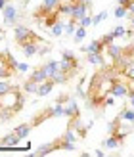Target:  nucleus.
<instances>
[{"label":"nucleus","instance_id":"obj_1","mask_svg":"<svg viewBox=\"0 0 134 157\" xmlns=\"http://www.w3.org/2000/svg\"><path fill=\"white\" fill-rule=\"evenodd\" d=\"M13 36L15 40H17V44H25L29 40H38V36L33 33L31 29H27L25 25H21V23H17V25H13Z\"/></svg>","mask_w":134,"mask_h":157},{"label":"nucleus","instance_id":"obj_2","mask_svg":"<svg viewBox=\"0 0 134 157\" xmlns=\"http://www.w3.org/2000/svg\"><path fill=\"white\" fill-rule=\"evenodd\" d=\"M90 8H92V2L88 0H73V12H71V17L73 19H81L84 15L90 13Z\"/></svg>","mask_w":134,"mask_h":157},{"label":"nucleus","instance_id":"obj_3","mask_svg":"<svg viewBox=\"0 0 134 157\" xmlns=\"http://www.w3.org/2000/svg\"><path fill=\"white\" fill-rule=\"evenodd\" d=\"M2 15H4V25H17L19 10H17L13 4H8V6L4 8V10H2Z\"/></svg>","mask_w":134,"mask_h":157},{"label":"nucleus","instance_id":"obj_4","mask_svg":"<svg viewBox=\"0 0 134 157\" xmlns=\"http://www.w3.org/2000/svg\"><path fill=\"white\" fill-rule=\"evenodd\" d=\"M59 4H61V0H42L40 8H38V12H36V17H42V15L46 17L50 12H56Z\"/></svg>","mask_w":134,"mask_h":157},{"label":"nucleus","instance_id":"obj_5","mask_svg":"<svg viewBox=\"0 0 134 157\" xmlns=\"http://www.w3.org/2000/svg\"><path fill=\"white\" fill-rule=\"evenodd\" d=\"M109 94H113L115 98H124V96H128V86L123 84L121 81H117V78H111V90H109Z\"/></svg>","mask_w":134,"mask_h":157},{"label":"nucleus","instance_id":"obj_6","mask_svg":"<svg viewBox=\"0 0 134 157\" xmlns=\"http://www.w3.org/2000/svg\"><path fill=\"white\" fill-rule=\"evenodd\" d=\"M54 150H61V138L56 140V142H52V144H44V146H40L33 155H48V153H52Z\"/></svg>","mask_w":134,"mask_h":157},{"label":"nucleus","instance_id":"obj_7","mask_svg":"<svg viewBox=\"0 0 134 157\" xmlns=\"http://www.w3.org/2000/svg\"><path fill=\"white\" fill-rule=\"evenodd\" d=\"M104 50H105V44L101 42V38H98V40H92L88 46H84V48H82V52H84V54H90V52L104 54Z\"/></svg>","mask_w":134,"mask_h":157},{"label":"nucleus","instance_id":"obj_8","mask_svg":"<svg viewBox=\"0 0 134 157\" xmlns=\"http://www.w3.org/2000/svg\"><path fill=\"white\" fill-rule=\"evenodd\" d=\"M54 86H56V82H54L52 78H48V81H44L42 84H38V92H36V96H40V98L48 96V94H52Z\"/></svg>","mask_w":134,"mask_h":157},{"label":"nucleus","instance_id":"obj_9","mask_svg":"<svg viewBox=\"0 0 134 157\" xmlns=\"http://www.w3.org/2000/svg\"><path fill=\"white\" fill-rule=\"evenodd\" d=\"M29 78H31V81H35L36 84H42L44 81H48V73L44 71V67H38V69H35V71L29 75Z\"/></svg>","mask_w":134,"mask_h":157},{"label":"nucleus","instance_id":"obj_10","mask_svg":"<svg viewBox=\"0 0 134 157\" xmlns=\"http://www.w3.org/2000/svg\"><path fill=\"white\" fill-rule=\"evenodd\" d=\"M21 50H23V54H25V58H33V56L38 54V46L35 44V40H29L25 44H21Z\"/></svg>","mask_w":134,"mask_h":157},{"label":"nucleus","instance_id":"obj_11","mask_svg":"<svg viewBox=\"0 0 134 157\" xmlns=\"http://www.w3.org/2000/svg\"><path fill=\"white\" fill-rule=\"evenodd\" d=\"M21 144V138L15 134H6L4 138H0V146H10V147H13V146H19Z\"/></svg>","mask_w":134,"mask_h":157},{"label":"nucleus","instance_id":"obj_12","mask_svg":"<svg viewBox=\"0 0 134 157\" xmlns=\"http://www.w3.org/2000/svg\"><path fill=\"white\" fill-rule=\"evenodd\" d=\"M105 52H107V56L111 58V59H117V58H121L123 54H124V50L121 48L119 44H109V46H105Z\"/></svg>","mask_w":134,"mask_h":157},{"label":"nucleus","instance_id":"obj_13","mask_svg":"<svg viewBox=\"0 0 134 157\" xmlns=\"http://www.w3.org/2000/svg\"><path fill=\"white\" fill-rule=\"evenodd\" d=\"M65 117H71V119H73V117H78V104L75 100H71L65 105Z\"/></svg>","mask_w":134,"mask_h":157},{"label":"nucleus","instance_id":"obj_14","mask_svg":"<svg viewBox=\"0 0 134 157\" xmlns=\"http://www.w3.org/2000/svg\"><path fill=\"white\" fill-rule=\"evenodd\" d=\"M86 59H88V63H92V65H104V56L98 54V52L86 54Z\"/></svg>","mask_w":134,"mask_h":157},{"label":"nucleus","instance_id":"obj_15","mask_svg":"<svg viewBox=\"0 0 134 157\" xmlns=\"http://www.w3.org/2000/svg\"><path fill=\"white\" fill-rule=\"evenodd\" d=\"M13 115H15V111H13L12 107H4V105H0V123L10 121Z\"/></svg>","mask_w":134,"mask_h":157},{"label":"nucleus","instance_id":"obj_16","mask_svg":"<svg viewBox=\"0 0 134 157\" xmlns=\"http://www.w3.org/2000/svg\"><path fill=\"white\" fill-rule=\"evenodd\" d=\"M13 132H15V134H17V136L23 140V138H27V136H29V132H31V124H27V123H23V124H17Z\"/></svg>","mask_w":134,"mask_h":157},{"label":"nucleus","instance_id":"obj_17","mask_svg":"<svg viewBox=\"0 0 134 157\" xmlns=\"http://www.w3.org/2000/svg\"><path fill=\"white\" fill-rule=\"evenodd\" d=\"M42 67H44V71L48 73V78H52L54 73H56L58 69H59V63H58V61H48V63H44Z\"/></svg>","mask_w":134,"mask_h":157},{"label":"nucleus","instance_id":"obj_18","mask_svg":"<svg viewBox=\"0 0 134 157\" xmlns=\"http://www.w3.org/2000/svg\"><path fill=\"white\" fill-rule=\"evenodd\" d=\"M52 81L56 82V84H63V82H67V81H69V75H67V73H63V71H61V69H58V71L54 73Z\"/></svg>","mask_w":134,"mask_h":157},{"label":"nucleus","instance_id":"obj_19","mask_svg":"<svg viewBox=\"0 0 134 157\" xmlns=\"http://www.w3.org/2000/svg\"><path fill=\"white\" fill-rule=\"evenodd\" d=\"M58 17H59V12H58V10H56V12H50V13H48V15L44 17V25L50 29V27H52V25H54L56 21H59Z\"/></svg>","mask_w":134,"mask_h":157},{"label":"nucleus","instance_id":"obj_20","mask_svg":"<svg viewBox=\"0 0 134 157\" xmlns=\"http://www.w3.org/2000/svg\"><path fill=\"white\" fill-rule=\"evenodd\" d=\"M58 12H59V15H69L71 17V12H73V0H71V2H65V4H59Z\"/></svg>","mask_w":134,"mask_h":157},{"label":"nucleus","instance_id":"obj_21","mask_svg":"<svg viewBox=\"0 0 134 157\" xmlns=\"http://www.w3.org/2000/svg\"><path fill=\"white\" fill-rule=\"evenodd\" d=\"M50 29H52L50 33H52L54 36H61V33H63V29H65V23H63V21H56Z\"/></svg>","mask_w":134,"mask_h":157},{"label":"nucleus","instance_id":"obj_22","mask_svg":"<svg viewBox=\"0 0 134 157\" xmlns=\"http://www.w3.org/2000/svg\"><path fill=\"white\" fill-rule=\"evenodd\" d=\"M23 90H25L27 94H36V92H38V84H36L35 81H31V78H29V81L23 84Z\"/></svg>","mask_w":134,"mask_h":157},{"label":"nucleus","instance_id":"obj_23","mask_svg":"<svg viewBox=\"0 0 134 157\" xmlns=\"http://www.w3.org/2000/svg\"><path fill=\"white\" fill-rule=\"evenodd\" d=\"M61 140H65V142H77V134H75V128L73 127H69L65 130V134L61 136Z\"/></svg>","mask_w":134,"mask_h":157},{"label":"nucleus","instance_id":"obj_24","mask_svg":"<svg viewBox=\"0 0 134 157\" xmlns=\"http://www.w3.org/2000/svg\"><path fill=\"white\" fill-rule=\"evenodd\" d=\"M73 36H75V42H77V44H78V42H82V40H84V36H86V27H81V25H78Z\"/></svg>","mask_w":134,"mask_h":157},{"label":"nucleus","instance_id":"obj_25","mask_svg":"<svg viewBox=\"0 0 134 157\" xmlns=\"http://www.w3.org/2000/svg\"><path fill=\"white\" fill-rule=\"evenodd\" d=\"M50 113H52V117H63L65 115V107L61 105V104H56L50 109Z\"/></svg>","mask_w":134,"mask_h":157},{"label":"nucleus","instance_id":"obj_26","mask_svg":"<svg viewBox=\"0 0 134 157\" xmlns=\"http://www.w3.org/2000/svg\"><path fill=\"white\" fill-rule=\"evenodd\" d=\"M119 117L124 121H128V123H134V109H123L119 113Z\"/></svg>","mask_w":134,"mask_h":157},{"label":"nucleus","instance_id":"obj_27","mask_svg":"<svg viewBox=\"0 0 134 157\" xmlns=\"http://www.w3.org/2000/svg\"><path fill=\"white\" fill-rule=\"evenodd\" d=\"M107 147H119L121 146V142H119V138H117L115 134H109V138L105 140V142H104Z\"/></svg>","mask_w":134,"mask_h":157},{"label":"nucleus","instance_id":"obj_28","mask_svg":"<svg viewBox=\"0 0 134 157\" xmlns=\"http://www.w3.org/2000/svg\"><path fill=\"white\" fill-rule=\"evenodd\" d=\"M12 88H13V86L8 82L6 78H0V96H4V94H6V92H10Z\"/></svg>","mask_w":134,"mask_h":157},{"label":"nucleus","instance_id":"obj_29","mask_svg":"<svg viewBox=\"0 0 134 157\" xmlns=\"http://www.w3.org/2000/svg\"><path fill=\"white\" fill-rule=\"evenodd\" d=\"M130 12H128V8H124V6H117V10H115V17L117 19H123V17H127Z\"/></svg>","mask_w":134,"mask_h":157},{"label":"nucleus","instance_id":"obj_30","mask_svg":"<svg viewBox=\"0 0 134 157\" xmlns=\"http://www.w3.org/2000/svg\"><path fill=\"white\" fill-rule=\"evenodd\" d=\"M61 59H67V61H73V63H78L77 58H75V54L69 52V50H63V52H61Z\"/></svg>","mask_w":134,"mask_h":157},{"label":"nucleus","instance_id":"obj_31","mask_svg":"<svg viewBox=\"0 0 134 157\" xmlns=\"http://www.w3.org/2000/svg\"><path fill=\"white\" fill-rule=\"evenodd\" d=\"M113 40H115V35H113V31H111V33H105L104 36H101V42H104L105 46L113 44Z\"/></svg>","mask_w":134,"mask_h":157},{"label":"nucleus","instance_id":"obj_32","mask_svg":"<svg viewBox=\"0 0 134 157\" xmlns=\"http://www.w3.org/2000/svg\"><path fill=\"white\" fill-rule=\"evenodd\" d=\"M105 17H107V12H100L98 15H94V17H92V25H98V23H101Z\"/></svg>","mask_w":134,"mask_h":157},{"label":"nucleus","instance_id":"obj_33","mask_svg":"<svg viewBox=\"0 0 134 157\" xmlns=\"http://www.w3.org/2000/svg\"><path fill=\"white\" fill-rule=\"evenodd\" d=\"M113 35H115V38H121V36H124V35H127V29H124V27H121V25H117V27L113 29Z\"/></svg>","mask_w":134,"mask_h":157},{"label":"nucleus","instance_id":"obj_34","mask_svg":"<svg viewBox=\"0 0 134 157\" xmlns=\"http://www.w3.org/2000/svg\"><path fill=\"white\" fill-rule=\"evenodd\" d=\"M78 25H81V27H90L92 25V17H90V15H84V17L78 19Z\"/></svg>","mask_w":134,"mask_h":157},{"label":"nucleus","instance_id":"obj_35","mask_svg":"<svg viewBox=\"0 0 134 157\" xmlns=\"http://www.w3.org/2000/svg\"><path fill=\"white\" fill-rule=\"evenodd\" d=\"M61 150L63 151H73L75 150V142H65V140H61Z\"/></svg>","mask_w":134,"mask_h":157},{"label":"nucleus","instance_id":"obj_36","mask_svg":"<svg viewBox=\"0 0 134 157\" xmlns=\"http://www.w3.org/2000/svg\"><path fill=\"white\" fill-rule=\"evenodd\" d=\"M15 69H17L19 73H27L29 71V65L27 63H17V67H15Z\"/></svg>","mask_w":134,"mask_h":157},{"label":"nucleus","instance_id":"obj_37","mask_svg":"<svg viewBox=\"0 0 134 157\" xmlns=\"http://www.w3.org/2000/svg\"><path fill=\"white\" fill-rule=\"evenodd\" d=\"M124 75H127V77L130 78V81H134V65H130V67L127 69V71H124Z\"/></svg>","mask_w":134,"mask_h":157},{"label":"nucleus","instance_id":"obj_38","mask_svg":"<svg viewBox=\"0 0 134 157\" xmlns=\"http://www.w3.org/2000/svg\"><path fill=\"white\" fill-rule=\"evenodd\" d=\"M128 100H130V105L134 107V88H132V90H128Z\"/></svg>","mask_w":134,"mask_h":157},{"label":"nucleus","instance_id":"obj_39","mask_svg":"<svg viewBox=\"0 0 134 157\" xmlns=\"http://www.w3.org/2000/svg\"><path fill=\"white\" fill-rule=\"evenodd\" d=\"M117 4H119V6H124V8H128L130 0H117Z\"/></svg>","mask_w":134,"mask_h":157},{"label":"nucleus","instance_id":"obj_40","mask_svg":"<svg viewBox=\"0 0 134 157\" xmlns=\"http://www.w3.org/2000/svg\"><path fill=\"white\" fill-rule=\"evenodd\" d=\"M6 6H8V0H0V10H4Z\"/></svg>","mask_w":134,"mask_h":157},{"label":"nucleus","instance_id":"obj_41","mask_svg":"<svg viewBox=\"0 0 134 157\" xmlns=\"http://www.w3.org/2000/svg\"><path fill=\"white\" fill-rule=\"evenodd\" d=\"M128 12L134 13V0H130V4H128Z\"/></svg>","mask_w":134,"mask_h":157},{"label":"nucleus","instance_id":"obj_42","mask_svg":"<svg viewBox=\"0 0 134 157\" xmlns=\"http://www.w3.org/2000/svg\"><path fill=\"white\" fill-rule=\"evenodd\" d=\"M94 153H96L98 157H104V151H101V150H96V151H94Z\"/></svg>","mask_w":134,"mask_h":157},{"label":"nucleus","instance_id":"obj_43","mask_svg":"<svg viewBox=\"0 0 134 157\" xmlns=\"http://www.w3.org/2000/svg\"><path fill=\"white\" fill-rule=\"evenodd\" d=\"M132 29H134V13H132Z\"/></svg>","mask_w":134,"mask_h":157},{"label":"nucleus","instance_id":"obj_44","mask_svg":"<svg viewBox=\"0 0 134 157\" xmlns=\"http://www.w3.org/2000/svg\"><path fill=\"white\" fill-rule=\"evenodd\" d=\"M0 33H4V31H2V29H0Z\"/></svg>","mask_w":134,"mask_h":157},{"label":"nucleus","instance_id":"obj_45","mask_svg":"<svg viewBox=\"0 0 134 157\" xmlns=\"http://www.w3.org/2000/svg\"><path fill=\"white\" fill-rule=\"evenodd\" d=\"M25 2H29V0H25Z\"/></svg>","mask_w":134,"mask_h":157}]
</instances>
